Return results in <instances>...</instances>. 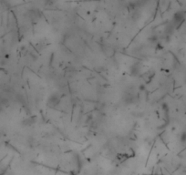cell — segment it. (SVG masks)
<instances>
[{"label": "cell", "instance_id": "6da1fadb", "mask_svg": "<svg viewBox=\"0 0 186 175\" xmlns=\"http://www.w3.org/2000/svg\"><path fill=\"white\" fill-rule=\"evenodd\" d=\"M185 20V12L183 10L177 11L172 16V25L174 27L179 28V26L183 23Z\"/></svg>", "mask_w": 186, "mask_h": 175}, {"label": "cell", "instance_id": "7a4b0ae2", "mask_svg": "<svg viewBox=\"0 0 186 175\" xmlns=\"http://www.w3.org/2000/svg\"><path fill=\"white\" fill-rule=\"evenodd\" d=\"M60 100V95L58 94V92H54L52 94L48 97V105L49 107H55L57 104L59 102Z\"/></svg>", "mask_w": 186, "mask_h": 175}, {"label": "cell", "instance_id": "3957f363", "mask_svg": "<svg viewBox=\"0 0 186 175\" xmlns=\"http://www.w3.org/2000/svg\"><path fill=\"white\" fill-rule=\"evenodd\" d=\"M181 141L182 142L186 141V132H183L182 135H181Z\"/></svg>", "mask_w": 186, "mask_h": 175}]
</instances>
